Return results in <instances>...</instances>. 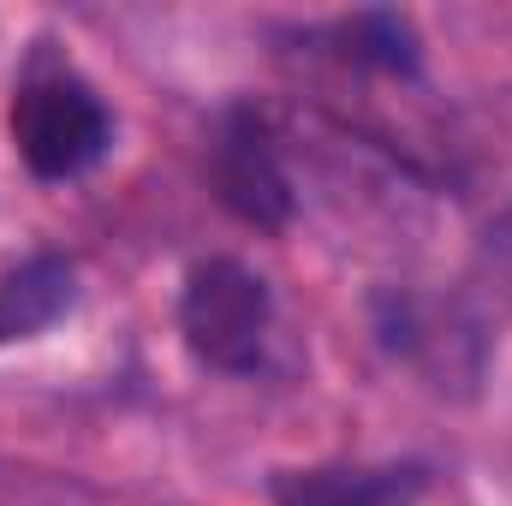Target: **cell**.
<instances>
[{
	"mask_svg": "<svg viewBox=\"0 0 512 506\" xmlns=\"http://www.w3.org/2000/svg\"><path fill=\"white\" fill-rule=\"evenodd\" d=\"M429 489V465L387 459V465H298L268 477L274 506H417Z\"/></svg>",
	"mask_w": 512,
	"mask_h": 506,
	"instance_id": "cell-5",
	"label": "cell"
},
{
	"mask_svg": "<svg viewBox=\"0 0 512 506\" xmlns=\"http://www.w3.org/2000/svg\"><path fill=\"white\" fill-rule=\"evenodd\" d=\"M376 334L399 364H411L441 393L447 387L471 393L483 376V328L453 298H429L417 286H387V292H376Z\"/></svg>",
	"mask_w": 512,
	"mask_h": 506,
	"instance_id": "cell-3",
	"label": "cell"
},
{
	"mask_svg": "<svg viewBox=\"0 0 512 506\" xmlns=\"http://www.w3.org/2000/svg\"><path fill=\"white\" fill-rule=\"evenodd\" d=\"M12 149L18 161L42 179V185H66L78 173H90L108 143H114V114L96 96L90 78H78L72 66H36L18 90H12Z\"/></svg>",
	"mask_w": 512,
	"mask_h": 506,
	"instance_id": "cell-1",
	"label": "cell"
},
{
	"mask_svg": "<svg viewBox=\"0 0 512 506\" xmlns=\"http://www.w3.org/2000/svg\"><path fill=\"white\" fill-rule=\"evenodd\" d=\"M274 292L239 256H203L179 292V334L197 364L221 376H251L268 352Z\"/></svg>",
	"mask_w": 512,
	"mask_h": 506,
	"instance_id": "cell-2",
	"label": "cell"
},
{
	"mask_svg": "<svg viewBox=\"0 0 512 506\" xmlns=\"http://www.w3.org/2000/svg\"><path fill=\"white\" fill-rule=\"evenodd\" d=\"M340 42L358 66H376V72H393V78H417L423 66V42L411 30L405 12H387V6H370V12H352L340 24Z\"/></svg>",
	"mask_w": 512,
	"mask_h": 506,
	"instance_id": "cell-7",
	"label": "cell"
},
{
	"mask_svg": "<svg viewBox=\"0 0 512 506\" xmlns=\"http://www.w3.org/2000/svg\"><path fill=\"white\" fill-rule=\"evenodd\" d=\"M489 256H495V268H501V280H507V292H512V215L489 233Z\"/></svg>",
	"mask_w": 512,
	"mask_h": 506,
	"instance_id": "cell-8",
	"label": "cell"
},
{
	"mask_svg": "<svg viewBox=\"0 0 512 506\" xmlns=\"http://www.w3.org/2000/svg\"><path fill=\"white\" fill-rule=\"evenodd\" d=\"M209 179H215L221 203L256 233H280L298 209L292 179L280 167V149H274L256 108H227L221 114L215 143H209Z\"/></svg>",
	"mask_w": 512,
	"mask_h": 506,
	"instance_id": "cell-4",
	"label": "cell"
},
{
	"mask_svg": "<svg viewBox=\"0 0 512 506\" xmlns=\"http://www.w3.org/2000/svg\"><path fill=\"white\" fill-rule=\"evenodd\" d=\"M72 304H78L72 262L54 256V251L24 256L18 268L0 274V340H30V334L54 328Z\"/></svg>",
	"mask_w": 512,
	"mask_h": 506,
	"instance_id": "cell-6",
	"label": "cell"
}]
</instances>
